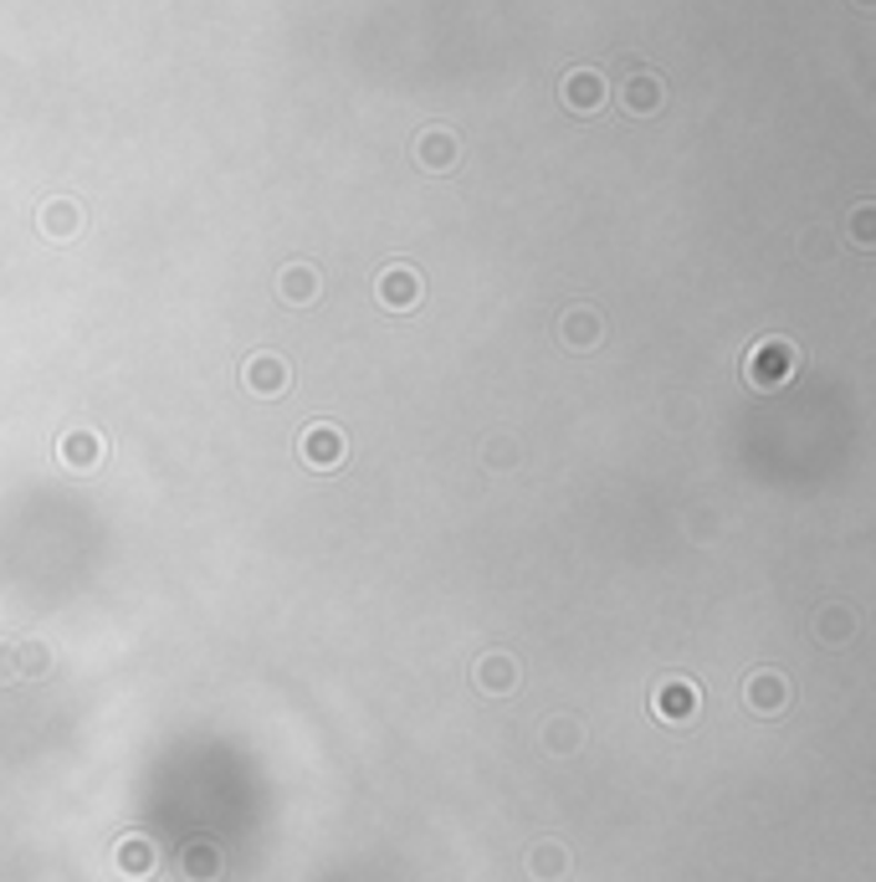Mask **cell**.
<instances>
[{"mask_svg":"<svg viewBox=\"0 0 876 882\" xmlns=\"http://www.w3.org/2000/svg\"><path fill=\"white\" fill-rule=\"evenodd\" d=\"M795 370H799V349L789 344V339H758V344L748 349L744 380L754 390H779Z\"/></svg>","mask_w":876,"mask_h":882,"instance_id":"6da1fadb","label":"cell"},{"mask_svg":"<svg viewBox=\"0 0 876 882\" xmlns=\"http://www.w3.org/2000/svg\"><path fill=\"white\" fill-rule=\"evenodd\" d=\"M298 457H303L308 468L333 472L349 457V441H344V431H339V427H329V421H313V427H303V437H298Z\"/></svg>","mask_w":876,"mask_h":882,"instance_id":"7a4b0ae2","label":"cell"},{"mask_svg":"<svg viewBox=\"0 0 876 882\" xmlns=\"http://www.w3.org/2000/svg\"><path fill=\"white\" fill-rule=\"evenodd\" d=\"M241 380H246V390H252V395H262V401H272V395H282V390H288L292 370H288V360H282V354H272V349H262V354H252V360H246V370H241Z\"/></svg>","mask_w":876,"mask_h":882,"instance_id":"3957f363","label":"cell"},{"mask_svg":"<svg viewBox=\"0 0 876 882\" xmlns=\"http://www.w3.org/2000/svg\"><path fill=\"white\" fill-rule=\"evenodd\" d=\"M374 298L385 308H395V313H405V308L421 303V278H415L405 262H395V268L380 272V282H374Z\"/></svg>","mask_w":876,"mask_h":882,"instance_id":"277c9868","label":"cell"},{"mask_svg":"<svg viewBox=\"0 0 876 882\" xmlns=\"http://www.w3.org/2000/svg\"><path fill=\"white\" fill-rule=\"evenodd\" d=\"M558 93H564V108H574V113H595V108L605 103V93H611V88H605V72L574 68L570 78H564V88H558Z\"/></svg>","mask_w":876,"mask_h":882,"instance_id":"5b68a950","label":"cell"},{"mask_svg":"<svg viewBox=\"0 0 876 882\" xmlns=\"http://www.w3.org/2000/svg\"><path fill=\"white\" fill-rule=\"evenodd\" d=\"M57 457H62L72 472H93L98 462L108 457V441L98 437V431H82L78 427V431H67V437L57 441Z\"/></svg>","mask_w":876,"mask_h":882,"instance_id":"8992f818","label":"cell"},{"mask_svg":"<svg viewBox=\"0 0 876 882\" xmlns=\"http://www.w3.org/2000/svg\"><path fill=\"white\" fill-rule=\"evenodd\" d=\"M472 682H477L482 693L503 698V693H513V688H518V662H513L507 652H482L477 668H472Z\"/></svg>","mask_w":876,"mask_h":882,"instance_id":"52a82bcc","label":"cell"},{"mask_svg":"<svg viewBox=\"0 0 876 882\" xmlns=\"http://www.w3.org/2000/svg\"><path fill=\"white\" fill-rule=\"evenodd\" d=\"M651 709H656V719H692L697 688H692L687 678H666L662 688H656V698H651Z\"/></svg>","mask_w":876,"mask_h":882,"instance_id":"ba28073f","label":"cell"},{"mask_svg":"<svg viewBox=\"0 0 876 882\" xmlns=\"http://www.w3.org/2000/svg\"><path fill=\"white\" fill-rule=\"evenodd\" d=\"M744 698H748V709H758V713H779L784 703H789V688H784V678L779 672H754V678L744 682Z\"/></svg>","mask_w":876,"mask_h":882,"instance_id":"9c48e42d","label":"cell"},{"mask_svg":"<svg viewBox=\"0 0 876 882\" xmlns=\"http://www.w3.org/2000/svg\"><path fill=\"white\" fill-rule=\"evenodd\" d=\"M558 334H564V344H570V349H595L600 334H605V323H600L595 308H570L564 323H558Z\"/></svg>","mask_w":876,"mask_h":882,"instance_id":"30bf717a","label":"cell"},{"mask_svg":"<svg viewBox=\"0 0 876 882\" xmlns=\"http://www.w3.org/2000/svg\"><path fill=\"white\" fill-rule=\"evenodd\" d=\"M78 227H82L78 201H67V196H57V201L41 206V231H47L52 241H72V237H78Z\"/></svg>","mask_w":876,"mask_h":882,"instance_id":"8fae6325","label":"cell"},{"mask_svg":"<svg viewBox=\"0 0 876 882\" xmlns=\"http://www.w3.org/2000/svg\"><path fill=\"white\" fill-rule=\"evenodd\" d=\"M415 160H421L425 170H452L456 164V134H446V129H425V134L415 139Z\"/></svg>","mask_w":876,"mask_h":882,"instance_id":"7c38bea8","label":"cell"},{"mask_svg":"<svg viewBox=\"0 0 876 882\" xmlns=\"http://www.w3.org/2000/svg\"><path fill=\"white\" fill-rule=\"evenodd\" d=\"M625 108H631V113H656V108H662V82H656V72H631V78H625Z\"/></svg>","mask_w":876,"mask_h":882,"instance_id":"4fadbf2b","label":"cell"},{"mask_svg":"<svg viewBox=\"0 0 876 882\" xmlns=\"http://www.w3.org/2000/svg\"><path fill=\"white\" fill-rule=\"evenodd\" d=\"M319 268H308V262H292V268H282V298L288 303H313L319 298Z\"/></svg>","mask_w":876,"mask_h":882,"instance_id":"5bb4252c","label":"cell"},{"mask_svg":"<svg viewBox=\"0 0 876 882\" xmlns=\"http://www.w3.org/2000/svg\"><path fill=\"white\" fill-rule=\"evenodd\" d=\"M815 627H820V637H825V642L846 647L850 637H856V615H850L846 605H825V611H820V621H815Z\"/></svg>","mask_w":876,"mask_h":882,"instance_id":"9a60e30c","label":"cell"},{"mask_svg":"<svg viewBox=\"0 0 876 882\" xmlns=\"http://www.w3.org/2000/svg\"><path fill=\"white\" fill-rule=\"evenodd\" d=\"M850 241H856V247H872L876 241V211L872 206H856V211H850Z\"/></svg>","mask_w":876,"mask_h":882,"instance_id":"2e32d148","label":"cell"},{"mask_svg":"<svg viewBox=\"0 0 876 882\" xmlns=\"http://www.w3.org/2000/svg\"><path fill=\"white\" fill-rule=\"evenodd\" d=\"M16 657L27 662V672H47V668H52V657L41 652V642H21V647H16Z\"/></svg>","mask_w":876,"mask_h":882,"instance_id":"e0dca14e","label":"cell"},{"mask_svg":"<svg viewBox=\"0 0 876 882\" xmlns=\"http://www.w3.org/2000/svg\"><path fill=\"white\" fill-rule=\"evenodd\" d=\"M149 862H154V856H149V842H123V868L129 872H149Z\"/></svg>","mask_w":876,"mask_h":882,"instance_id":"ac0fdd59","label":"cell"},{"mask_svg":"<svg viewBox=\"0 0 876 882\" xmlns=\"http://www.w3.org/2000/svg\"><path fill=\"white\" fill-rule=\"evenodd\" d=\"M211 872H215L211 846H190V878H211Z\"/></svg>","mask_w":876,"mask_h":882,"instance_id":"d6986e66","label":"cell"},{"mask_svg":"<svg viewBox=\"0 0 876 882\" xmlns=\"http://www.w3.org/2000/svg\"><path fill=\"white\" fill-rule=\"evenodd\" d=\"M11 672H16V647H6V642H0V682L11 678Z\"/></svg>","mask_w":876,"mask_h":882,"instance_id":"ffe728a7","label":"cell"},{"mask_svg":"<svg viewBox=\"0 0 876 882\" xmlns=\"http://www.w3.org/2000/svg\"><path fill=\"white\" fill-rule=\"evenodd\" d=\"M487 462H492V468H503V462H513V447H503V441H497V447L487 452Z\"/></svg>","mask_w":876,"mask_h":882,"instance_id":"44dd1931","label":"cell"},{"mask_svg":"<svg viewBox=\"0 0 876 882\" xmlns=\"http://www.w3.org/2000/svg\"><path fill=\"white\" fill-rule=\"evenodd\" d=\"M856 6H872V0H856Z\"/></svg>","mask_w":876,"mask_h":882,"instance_id":"7402d4cb","label":"cell"}]
</instances>
